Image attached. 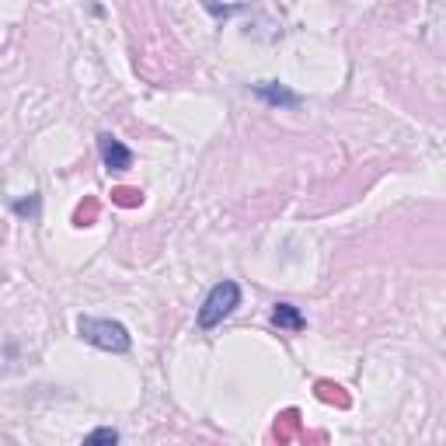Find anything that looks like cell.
Segmentation results:
<instances>
[{
  "mask_svg": "<svg viewBox=\"0 0 446 446\" xmlns=\"http://www.w3.org/2000/svg\"><path fill=\"white\" fill-rule=\"evenodd\" d=\"M77 331L81 339L98 346V349H108V352H126L129 349V331L119 324V321H105V317H81L77 321Z\"/></svg>",
  "mask_w": 446,
  "mask_h": 446,
  "instance_id": "cell-1",
  "label": "cell"
},
{
  "mask_svg": "<svg viewBox=\"0 0 446 446\" xmlns=\"http://www.w3.org/2000/svg\"><path fill=\"white\" fill-rule=\"evenodd\" d=\"M237 300H241V290H237V283H216L213 290H209V297H206V304H202V310H199V324L202 328H213V324H220L223 317H227L234 307H237Z\"/></svg>",
  "mask_w": 446,
  "mask_h": 446,
  "instance_id": "cell-2",
  "label": "cell"
},
{
  "mask_svg": "<svg viewBox=\"0 0 446 446\" xmlns=\"http://www.w3.org/2000/svg\"><path fill=\"white\" fill-rule=\"evenodd\" d=\"M98 147H101V157H105V164H108V171H126V167L133 164V153H129L116 136L101 133V136H98Z\"/></svg>",
  "mask_w": 446,
  "mask_h": 446,
  "instance_id": "cell-3",
  "label": "cell"
},
{
  "mask_svg": "<svg viewBox=\"0 0 446 446\" xmlns=\"http://www.w3.org/2000/svg\"><path fill=\"white\" fill-rule=\"evenodd\" d=\"M275 439L279 443H290V439H300V412L297 408H286L275 422Z\"/></svg>",
  "mask_w": 446,
  "mask_h": 446,
  "instance_id": "cell-4",
  "label": "cell"
},
{
  "mask_svg": "<svg viewBox=\"0 0 446 446\" xmlns=\"http://www.w3.org/2000/svg\"><path fill=\"white\" fill-rule=\"evenodd\" d=\"M272 324H275V328L300 331V328H304V314H300L297 307H290V304H275V310H272Z\"/></svg>",
  "mask_w": 446,
  "mask_h": 446,
  "instance_id": "cell-5",
  "label": "cell"
},
{
  "mask_svg": "<svg viewBox=\"0 0 446 446\" xmlns=\"http://www.w3.org/2000/svg\"><path fill=\"white\" fill-rule=\"evenodd\" d=\"M317 398L328 401V405H339V408H349V394L339 387V383H331V380H317Z\"/></svg>",
  "mask_w": 446,
  "mask_h": 446,
  "instance_id": "cell-6",
  "label": "cell"
},
{
  "mask_svg": "<svg viewBox=\"0 0 446 446\" xmlns=\"http://www.w3.org/2000/svg\"><path fill=\"white\" fill-rule=\"evenodd\" d=\"M111 202L126 206V209H136V206L143 202V192H140V189H129V185H119V189H111Z\"/></svg>",
  "mask_w": 446,
  "mask_h": 446,
  "instance_id": "cell-7",
  "label": "cell"
},
{
  "mask_svg": "<svg viewBox=\"0 0 446 446\" xmlns=\"http://www.w3.org/2000/svg\"><path fill=\"white\" fill-rule=\"evenodd\" d=\"M98 220V199H84L77 209H74V223H77V227H91V223Z\"/></svg>",
  "mask_w": 446,
  "mask_h": 446,
  "instance_id": "cell-8",
  "label": "cell"
},
{
  "mask_svg": "<svg viewBox=\"0 0 446 446\" xmlns=\"http://www.w3.org/2000/svg\"><path fill=\"white\" fill-rule=\"evenodd\" d=\"M119 439V432L116 429H98V432H91L87 436V443H116Z\"/></svg>",
  "mask_w": 446,
  "mask_h": 446,
  "instance_id": "cell-9",
  "label": "cell"
}]
</instances>
